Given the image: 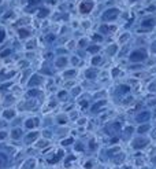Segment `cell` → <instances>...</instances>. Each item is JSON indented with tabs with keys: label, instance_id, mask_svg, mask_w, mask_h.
Returning a JSON list of instances; mask_svg holds the SVG:
<instances>
[{
	"label": "cell",
	"instance_id": "6da1fadb",
	"mask_svg": "<svg viewBox=\"0 0 156 169\" xmlns=\"http://www.w3.org/2000/svg\"><path fill=\"white\" fill-rule=\"evenodd\" d=\"M146 56H148V51L143 47H140V48H136L134 51L130 52L129 61L133 62V63H141L146 59Z\"/></svg>",
	"mask_w": 156,
	"mask_h": 169
},
{
	"label": "cell",
	"instance_id": "7a4b0ae2",
	"mask_svg": "<svg viewBox=\"0 0 156 169\" xmlns=\"http://www.w3.org/2000/svg\"><path fill=\"white\" fill-rule=\"evenodd\" d=\"M120 15V10L118 7H110L107 10H104V13L101 14V21L103 22H114L115 20H118Z\"/></svg>",
	"mask_w": 156,
	"mask_h": 169
},
{
	"label": "cell",
	"instance_id": "3957f363",
	"mask_svg": "<svg viewBox=\"0 0 156 169\" xmlns=\"http://www.w3.org/2000/svg\"><path fill=\"white\" fill-rule=\"evenodd\" d=\"M94 8V2L93 0H82L81 3H79V7H78V10L82 15H86L89 14L92 10Z\"/></svg>",
	"mask_w": 156,
	"mask_h": 169
},
{
	"label": "cell",
	"instance_id": "277c9868",
	"mask_svg": "<svg viewBox=\"0 0 156 169\" xmlns=\"http://www.w3.org/2000/svg\"><path fill=\"white\" fill-rule=\"evenodd\" d=\"M148 144H149V139H146V137H144V136H138L133 140V144H131V146H133L134 150H143V149H145Z\"/></svg>",
	"mask_w": 156,
	"mask_h": 169
},
{
	"label": "cell",
	"instance_id": "5b68a950",
	"mask_svg": "<svg viewBox=\"0 0 156 169\" xmlns=\"http://www.w3.org/2000/svg\"><path fill=\"white\" fill-rule=\"evenodd\" d=\"M119 131H120V122L119 121H112V122L105 125V132H107L108 135H111V136H115Z\"/></svg>",
	"mask_w": 156,
	"mask_h": 169
},
{
	"label": "cell",
	"instance_id": "8992f818",
	"mask_svg": "<svg viewBox=\"0 0 156 169\" xmlns=\"http://www.w3.org/2000/svg\"><path fill=\"white\" fill-rule=\"evenodd\" d=\"M151 117H152V116H151L149 110H143L136 116V121L137 122H140V124H146L151 120Z\"/></svg>",
	"mask_w": 156,
	"mask_h": 169
},
{
	"label": "cell",
	"instance_id": "52a82bcc",
	"mask_svg": "<svg viewBox=\"0 0 156 169\" xmlns=\"http://www.w3.org/2000/svg\"><path fill=\"white\" fill-rule=\"evenodd\" d=\"M42 83V78L41 76L39 74H32L29 78V81H27V87L29 88H39V85Z\"/></svg>",
	"mask_w": 156,
	"mask_h": 169
},
{
	"label": "cell",
	"instance_id": "ba28073f",
	"mask_svg": "<svg viewBox=\"0 0 156 169\" xmlns=\"http://www.w3.org/2000/svg\"><path fill=\"white\" fill-rule=\"evenodd\" d=\"M39 136H40L39 131H32L30 133H27V135H26L25 143L26 144H32L33 142H37V140H39Z\"/></svg>",
	"mask_w": 156,
	"mask_h": 169
},
{
	"label": "cell",
	"instance_id": "9c48e42d",
	"mask_svg": "<svg viewBox=\"0 0 156 169\" xmlns=\"http://www.w3.org/2000/svg\"><path fill=\"white\" fill-rule=\"evenodd\" d=\"M39 125H40V118H37V117H30L25 121V127L27 129H34Z\"/></svg>",
	"mask_w": 156,
	"mask_h": 169
},
{
	"label": "cell",
	"instance_id": "30bf717a",
	"mask_svg": "<svg viewBox=\"0 0 156 169\" xmlns=\"http://www.w3.org/2000/svg\"><path fill=\"white\" fill-rule=\"evenodd\" d=\"M105 106H107V101H105V99H101V101H97L96 103H93L91 110H92V113H99V111H100L101 109H104Z\"/></svg>",
	"mask_w": 156,
	"mask_h": 169
},
{
	"label": "cell",
	"instance_id": "8fae6325",
	"mask_svg": "<svg viewBox=\"0 0 156 169\" xmlns=\"http://www.w3.org/2000/svg\"><path fill=\"white\" fill-rule=\"evenodd\" d=\"M49 8L48 7H45V6H40L39 8H37V11H36V17L37 18H40V20H42V18H45V17H48L49 15Z\"/></svg>",
	"mask_w": 156,
	"mask_h": 169
},
{
	"label": "cell",
	"instance_id": "7c38bea8",
	"mask_svg": "<svg viewBox=\"0 0 156 169\" xmlns=\"http://www.w3.org/2000/svg\"><path fill=\"white\" fill-rule=\"evenodd\" d=\"M114 30H117V26H112V25H105V23H103V25H100V28H99V33H100L101 36H103V35H107V33L114 32Z\"/></svg>",
	"mask_w": 156,
	"mask_h": 169
},
{
	"label": "cell",
	"instance_id": "4fadbf2b",
	"mask_svg": "<svg viewBox=\"0 0 156 169\" xmlns=\"http://www.w3.org/2000/svg\"><path fill=\"white\" fill-rule=\"evenodd\" d=\"M68 65V58L67 56H58L55 61V66L58 69H63Z\"/></svg>",
	"mask_w": 156,
	"mask_h": 169
},
{
	"label": "cell",
	"instance_id": "5bb4252c",
	"mask_svg": "<svg viewBox=\"0 0 156 169\" xmlns=\"http://www.w3.org/2000/svg\"><path fill=\"white\" fill-rule=\"evenodd\" d=\"M153 26H155V18H152V17L141 21V28H144V29H152Z\"/></svg>",
	"mask_w": 156,
	"mask_h": 169
},
{
	"label": "cell",
	"instance_id": "9a60e30c",
	"mask_svg": "<svg viewBox=\"0 0 156 169\" xmlns=\"http://www.w3.org/2000/svg\"><path fill=\"white\" fill-rule=\"evenodd\" d=\"M63 155H65V151H63V150H58L55 155L51 157V158H48L47 161H48V164H56V162H59V161L62 159Z\"/></svg>",
	"mask_w": 156,
	"mask_h": 169
},
{
	"label": "cell",
	"instance_id": "2e32d148",
	"mask_svg": "<svg viewBox=\"0 0 156 169\" xmlns=\"http://www.w3.org/2000/svg\"><path fill=\"white\" fill-rule=\"evenodd\" d=\"M99 72H97V69H94V68H89L85 70V77L88 78V80H94V78L97 77Z\"/></svg>",
	"mask_w": 156,
	"mask_h": 169
},
{
	"label": "cell",
	"instance_id": "e0dca14e",
	"mask_svg": "<svg viewBox=\"0 0 156 169\" xmlns=\"http://www.w3.org/2000/svg\"><path fill=\"white\" fill-rule=\"evenodd\" d=\"M18 36H19V39H27L32 36V32L27 28H18Z\"/></svg>",
	"mask_w": 156,
	"mask_h": 169
},
{
	"label": "cell",
	"instance_id": "ac0fdd59",
	"mask_svg": "<svg viewBox=\"0 0 156 169\" xmlns=\"http://www.w3.org/2000/svg\"><path fill=\"white\" fill-rule=\"evenodd\" d=\"M16 111L14 110V109H6V110H3V113H1V116H3V118H6V120H13L14 117H15Z\"/></svg>",
	"mask_w": 156,
	"mask_h": 169
},
{
	"label": "cell",
	"instance_id": "d6986e66",
	"mask_svg": "<svg viewBox=\"0 0 156 169\" xmlns=\"http://www.w3.org/2000/svg\"><path fill=\"white\" fill-rule=\"evenodd\" d=\"M10 136H11V139H14V140H19L21 137H22V129H21V128H14V129L11 131Z\"/></svg>",
	"mask_w": 156,
	"mask_h": 169
},
{
	"label": "cell",
	"instance_id": "ffe728a7",
	"mask_svg": "<svg viewBox=\"0 0 156 169\" xmlns=\"http://www.w3.org/2000/svg\"><path fill=\"white\" fill-rule=\"evenodd\" d=\"M117 92L119 95H127L130 92V87L129 85H126V84H120V85H118L117 87Z\"/></svg>",
	"mask_w": 156,
	"mask_h": 169
},
{
	"label": "cell",
	"instance_id": "44dd1931",
	"mask_svg": "<svg viewBox=\"0 0 156 169\" xmlns=\"http://www.w3.org/2000/svg\"><path fill=\"white\" fill-rule=\"evenodd\" d=\"M100 50H101V47L99 46V44H91V46L86 47V51H88L89 54H97Z\"/></svg>",
	"mask_w": 156,
	"mask_h": 169
},
{
	"label": "cell",
	"instance_id": "7402d4cb",
	"mask_svg": "<svg viewBox=\"0 0 156 169\" xmlns=\"http://www.w3.org/2000/svg\"><path fill=\"white\" fill-rule=\"evenodd\" d=\"M149 129H151V125H149V124H148V122H146V124H143V125H140V127L137 128V133L143 135V133H146Z\"/></svg>",
	"mask_w": 156,
	"mask_h": 169
},
{
	"label": "cell",
	"instance_id": "603a6c76",
	"mask_svg": "<svg viewBox=\"0 0 156 169\" xmlns=\"http://www.w3.org/2000/svg\"><path fill=\"white\" fill-rule=\"evenodd\" d=\"M105 52H107L108 55L114 56L115 54L118 52V44H111V46H108V48L105 50Z\"/></svg>",
	"mask_w": 156,
	"mask_h": 169
},
{
	"label": "cell",
	"instance_id": "cb8c5ba5",
	"mask_svg": "<svg viewBox=\"0 0 156 169\" xmlns=\"http://www.w3.org/2000/svg\"><path fill=\"white\" fill-rule=\"evenodd\" d=\"M41 95V91H40L39 88H30L29 91H27V96L29 98H37Z\"/></svg>",
	"mask_w": 156,
	"mask_h": 169
},
{
	"label": "cell",
	"instance_id": "d4e9b609",
	"mask_svg": "<svg viewBox=\"0 0 156 169\" xmlns=\"http://www.w3.org/2000/svg\"><path fill=\"white\" fill-rule=\"evenodd\" d=\"M34 166H36V159L29 158L23 165V169H34Z\"/></svg>",
	"mask_w": 156,
	"mask_h": 169
},
{
	"label": "cell",
	"instance_id": "484cf974",
	"mask_svg": "<svg viewBox=\"0 0 156 169\" xmlns=\"http://www.w3.org/2000/svg\"><path fill=\"white\" fill-rule=\"evenodd\" d=\"M7 161H8V157H7L4 153L0 151V169H3L4 166L7 165Z\"/></svg>",
	"mask_w": 156,
	"mask_h": 169
},
{
	"label": "cell",
	"instance_id": "4316f807",
	"mask_svg": "<svg viewBox=\"0 0 156 169\" xmlns=\"http://www.w3.org/2000/svg\"><path fill=\"white\" fill-rule=\"evenodd\" d=\"M92 65L93 66H99V65H101L103 63V58H101L100 55H93L92 56Z\"/></svg>",
	"mask_w": 156,
	"mask_h": 169
},
{
	"label": "cell",
	"instance_id": "83f0119b",
	"mask_svg": "<svg viewBox=\"0 0 156 169\" xmlns=\"http://www.w3.org/2000/svg\"><path fill=\"white\" fill-rule=\"evenodd\" d=\"M63 76H65V78H73L77 76V70L75 69H70V70H66L65 73H63Z\"/></svg>",
	"mask_w": 156,
	"mask_h": 169
},
{
	"label": "cell",
	"instance_id": "f1b7e54d",
	"mask_svg": "<svg viewBox=\"0 0 156 169\" xmlns=\"http://www.w3.org/2000/svg\"><path fill=\"white\" fill-rule=\"evenodd\" d=\"M36 146H37V149H44V147L48 146V140H47V139H40V140H37V142H36Z\"/></svg>",
	"mask_w": 156,
	"mask_h": 169
},
{
	"label": "cell",
	"instance_id": "f546056e",
	"mask_svg": "<svg viewBox=\"0 0 156 169\" xmlns=\"http://www.w3.org/2000/svg\"><path fill=\"white\" fill-rule=\"evenodd\" d=\"M58 98L60 99V101H67V98H68V94L66 89H62V91H59L58 92Z\"/></svg>",
	"mask_w": 156,
	"mask_h": 169
},
{
	"label": "cell",
	"instance_id": "4dcf8cb0",
	"mask_svg": "<svg viewBox=\"0 0 156 169\" xmlns=\"http://www.w3.org/2000/svg\"><path fill=\"white\" fill-rule=\"evenodd\" d=\"M73 143H74V139H73V137H67V139L60 140V146H63V147L70 146V144H73Z\"/></svg>",
	"mask_w": 156,
	"mask_h": 169
},
{
	"label": "cell",
	"instance_id": "1f68e13d",
	"mask_svg": "<svg viewBox=\"0 0 156 169\" xmlns=\"http://www.w3.org/2000/svg\"><path fill=\"white\" fill-rule=\"evenodd\" d=\"M13 54V50L11 48H6L3 51H0V58H7V56H10Z\"/></svg>",
	"mask_w": 156,
	"mask_h": 169
},
{
	"label": "cell",
	"instance_id": "d6a6232c",
	"mask_svg": "<svg viewBox=\"0 0 156 169\" xmlns=\"http://www.w3.org/2000/svg\"><path fill=\"white\" fill-rule=\"evenodd\" d=\"M92 40H93L94 43H101V41L104 40V37L101 36L100 33H94L93 36H92Z\"/></svg>",
	"mask_w": 156,
	"mask_h": 169
},
{
	"label": "cell",
	"instance_id": "836d02e7",
	"mask_svg": "<svg viewBox=\"0 0 156 169\" xmlns=\"http://www.w3.org/2000/svg\"><path fill=\"white\" fill-rule=\"evenodd\" d=\"M41 4V0H27V6L30 7H39Z\"/></svg>",
	"mask_w": 156,
	"mask_h": 169
},
{
	"label": "cell",
	"instance_id": "e575fe53",
	"mask_svg": "<svg viewBox=\"0 0 156 169\" xmlns=\"http://www.w3.org/2000/svg\"><path fill=\"white\" fill-rule=\"evenodd\" d=\"M36 48V41L34 40H29L26 43V50H34Z\"/></svg>",
	"mask_w": 156,
	"mask_h": 169
},
{
	"label": "cell",
	"instance_id": "d590c367",
	"mask_svg": "<svg viewBox=\"0 0 156 169\" xmlns=\"http://www.w3.org/2000/svg\"><path fill=\"white\" fill-rule=\"evenodd\" d=\"M148 91L149 92H156V80H153V81H151L149 84H148Z\"/></svg>",
	"mask_w": 156,
	"mask_h": 169
},
{
	"label": "cell",
	"instance_id": "8d00e7d4",
	"mask_svg": "<svg viewBox=\"0 0 156 169\" xmlns=\"http://www.w3.org/2000/svg\"><path fill=\"white\" fill-rule=\"evenodd\" d=\"M129 37H130V33H122V35H120V39H119V43L127 41V40H129Z\"/></svg>",
	"mask_w": 156,
	"mask_h": 169
},
{
	"label": "cell",
	"instance_id": "74e56055",
	"mask_svg": "<svg viewBox=\"0 0 156 169\" xmlns=\"http://www.w3.org/2000/svg\"><path fill=\"white\" fill-rule=\"evenodd\" d=\"M15 70H13V72H8L7 74H3L1 77H0V80H7V78H10V77H13V76H15Z\"/></svg>",
	"mask_w": 156,
	"mask_h": 169
},
{
	"label": "cell",
	"instance_id": "f35d334b",
	"mask_svg": "<svg viewBox=\"0 0 156 169\" xmlns=\"http://www.w3.org/2000/svg\"><path fill=\"white\" fill-rule=\"evenodd\" d=\"M79 94H81V87H74L71 89V95H73V96H78Z\"/></svg>",
	"mask_w": 156,
	"mask_h": 169
},
{
	"label": "cell",
	"instance_id": "ab89813d",
	"mask_svg": "<svg viewBox=\"0 0 156 169\" xmlns=\"http://www.w3.org/2000/svg\"><path fill=\"white\" fill-rule=\"evenodd\" d=\"M133 132H134V128H133V127L127 125V127L125 128V135H126V136H130V135H131Z\"/></svg>",
	"mask_w": 156,
	"mask_h": 169
},
{
	"label": "cell",
	"instance_id": "60d3db41",
	"mask_svg": "<svg viewBox=\"0 0 156 169\" xmlns=\"http://www.w3.org/2000/svg\"><path fill=\"white\" fill-rule=\"evenodd\" d=\"M4 39H6V30L3 28H0V43H3Z\"/></svg>",
	"mask_w": 156,
	"mask_h": 169
},
{
	"label": "cell",
	"instance_id": "b9f144b4",
	"mask_svg": "<svg viewBox=\"0 0 156 169\" xmlns=\"http://www.w3.org/2000/svg\"><path fill=\"white\" fill-rule=\"evenodd\" d=\"M74 159H75L74 155H68L67 159H66V168H68V166H70V162H73Z\"/></svg>",
	"mask_w": 156,
	"mask_h": 169
},
{
	"label": "cell",
	"instance_id": "7bdbcfd3",
	"mask_svg": "<svg viewBox=\"0 0 156 169\" xmlns=\"http://www.w3.org/2000/svg\"><path fill=\"white\" fill-rule=\"evenodd\" d=\"M7 136H8V133H7L6 131H0V142L6 140V139H7Z\"/></svg>",
	"mask_w": 156,
	"mask_h": 169
},
{
	"label": "cell",
	"instance_id": "ee69618b",
	"mask_svg": "<svg viewBox=\"0 0 156 169\" xmlns=\"http://www.w3.org/2000/svg\"><path fill=\"white\" fill-rule=\"evenodd\" d=\"M119 68H114L112 69V70H111V76H112V77H117V76H119Z\"/></svg>",
	"mask_w": 156,
	"mask_h": 169
},
{
	"label": "cell",
	"instance_id": "f6af8a7d",
	"mask_svg": "<svg viewBox=\"0 0 156 169\" xmlns=\"http://www.w3.org/2000/svg\"><path fill=\"white\" fill-rule=\"evenodd\" d=\"M79 106H81L82 109H86V107H88V101H86V99H82V101H79Z\"/></svg>",
	"mask_w": 156,
	"mask_h": 169
},
{
	"label": "cell",
	"instance_id": "bcb514c9",
	"mask_svg": "<svg viewBox=\"0 0 156 169\" xmlns=\"http://www.w3.org/2000/svg\"><path fill=\"white\" fill-rule=\"evenodd\" d=\"M58 122H59V124H62V125H65V124L67 122V117H65V116L59 117V118H58Z\"/></svg>",
	"mask_w": 156,
	"mask_h": 169
},
{
	"label": "cell",
	"instance_id": "7dc6e473",
	"mask_svg": "<svg viewBox=\"0 0 156 169\" xmlns=\"http://www.w3.org/2000/svg\"><path fill=\"white\" fill-rule=\"evenodd\" d=\"M78 44H79V47H88V41L85 39H81L79 41H78Z\"/></svg>",
	"mask_w": 156,
	"mask_h": 169
},
{
	"label": "cell",
	"instance_id": "c3c4849f",
	"mask_svg": "<svg viewBox=\"0 0 156 169\" xmlns=\"http://www.w3.org/2000/svg\"><path fill=\"white\" fill-rule=\"evenodd\" d=\"M42 135H44V139H51V136H52V133L49 132V131H44V132H42Z\"/></svg>",
	"mask_w": 156,
	"mask_h": 169
},
{
	"label": "cell",
	"instance_id": "681fc988",
	"mask_svg": "<svg viewBox=\"0 0 156 169\" xmlns=\"http://www.w3.org/2000/svg\"><path fill=\"white\" fill-rule=\"evenodd\" d=\"M53 40H55V35H52V33L47 35V41H53Z\"/></svg>",
	"mask_w": 156,
	"mask_h": 169
},
{
	"label": "cell",
	"instance_id": "f907efd6",
	"mask_svg": "<svg viewBox=\"0 0 156 169\" xmlns=\"http://www.w3.org/2000/svg\"><path fill=\"white\" fill-rule=\"evenodd\" d=\"M151 51H152L153 54H156V40L152 41V44H151Z\"/></svg>",
	"mask_w": 156,
	"mask_h": 169
},
{
	"label": "cell",
	"instance_id": "816d5d0a",
	"mask_svg": "<svg viewBox=\"0 0 156 169\" xmlns=\"http://www.w3.org/2000/svg\"><path fill=\"white\" fill-rule=\"evenodd\" d=\"M78 59H79L78 56H73V58H71V62L74 63V65H78V63H79V61H78Z\"/></svg>",
	"mask_w": 156,
	"mask_h": 169
},
{
	"label": "cell",
	"instance_id": "f5cc1de1",
	"mask_svg": "<svg viewBox=\"0 0 156 169\" xmlns=\"http://www.w3.org/2000/svg\"><path fill=\"white\" fill-rule=\"evenodd\" d=\"M117 153H119V147H115V149L110 150V154H117Z\"/></svg>",
	"mask_w": 156,
	"mask_h": 169
},
{
	"label": "cell",
	"instance_id": "db71d44e",
	"mask_svg": "<svg viewBox=\"0 0 156 169\" xmlns=\"http://www.w3.org/2000/svg\"><path fill=\"white\" fill-rule=\"evenodd\" d=\"M75 150H77V151H82V150H84V144L78 143V144H77V147H75Z\"/></svg>",
	"mask_w": 156,
	"mask_h": 169
},
{
	"label": "cell",
	"instance_id": "11a10c76",
	"mask_svg": "<svg viewBox=\"0 0 156 169\" xmlns=\"http://www.w3.org/2000/svg\"><path fill=\"white\" fill-rule=\"evenodd\" d=\"M78 124H79V125H85V124H86V118H79V120H78Z\"/></svg>",
	"mask_w": 156,
	"mask_h": 169
},
{
	"label": "cell",
	"instance_id": "9f6ffc18",
	"mask_svg": "<svg viewBox=\"0 0 156 169\" xmlns=\"http://www.w3.org/2000/svg\"><path fill=\"white\" fill-rule=\"evenodd\" d=\"M11 15H13V11H8L7 14H4V15H3V18H4V20H7V18H10Z\"/></svg>",
	"mask_w": 156,
	"mask_h": 169
},
{
	"label": "cell",
	"instance_id": "6f0895ef",
	"mask_svg": "<svg viewBox=\"0 0 156 169\" xmlns=\"http://www.w3.org/2000/svg\"><path fill=\"white\" fill-rule=\"evenodd\" d=\"M89 146H91V150L96 149V142H93V140H91V143H89Z\"/></svg>",
	"mask_w": 156,
	"mask_h": 169
},
{
	"label": "cell",
	"instance_id": "680465c9",
	"mask_svg": "<svg viewBox=\"0 0 156 169\" xmlns=\"http://www.w3.org/2000/svg\"><path fill=\"white\" fill-rule=\"evenodd\" d=\"M75 46V41H70V43H68V48H73V47H74Z\"/></svg>",
	"mask_w": 156,
	"mask_h": 169
},
{
	"label": "cell",
	"instance_id": "91938a15",
	"mask_svg": "<svg viewBox=\"0 0 156 169\" xmlns=\"http://www.w3.org/2000/svg\"><path fill=\"white\" fill-rule=\"evenodd\" d=\"M82 25H84V28H89V22H84Z\"/></svg>",
	"mask_w": 156,
	"mask_h": 169
},
{
	"label": "cell",
	"instance_id": "94428289",
	"mask_svg": "<svg viewBox=\"0 0 156 169\" xmlns=\"http://www.w3.org/2000/svg\"><path fill=\"white\" fill-rule=\"evenodd\" d=\"M148 10H149V11H153V10H155V6H151Z\"/></svg>",
	"mask_w": 156,
	"mask_h": 169
},
{
	"label": "cell",
	"instance_id": "6125c7cd",
	"mask_svg": "<svg viewBox=\"0 0 156 169\" xmlns=\"http://www.w3.org/2000/svg\"><path fill=\"white\" fill-rule=\"evenodd\" d=\"M129 2H137V0H129Z\"/></svg>",
	"mask_w": 156,
	"mask_h": 169
},
{
	"label": "cell",
	"instance_id": "be15d7a7",
	"mask_svg": "<svg viewBox=\"0 0 156 169\" xmlns=\"http://www.w3.org/2000/svg\"><path fill=\"white\" fill-rule=\"evenodd\" d=\"M1 3H3V0H0V4H1Z\"/></svg>",
	"mask_w": 156,
	"mask_h": 169
}]
</instances>
